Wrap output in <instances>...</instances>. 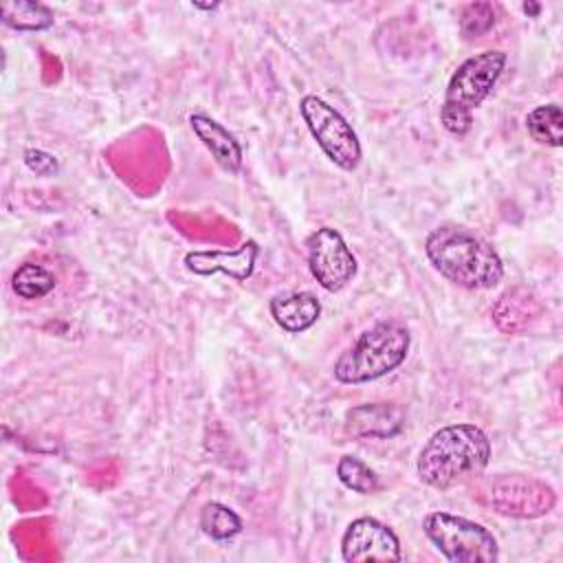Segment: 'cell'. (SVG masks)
Wrapping results in <instances>:
<instances>
[{
  "label": "cell",
  "mask_w": 563,
  "mask_h": 563,
  "mask_svg": "<svg viewBox=\"0 0 563 563\" xmlns=\"http://www.w3.org/2000/svg\"><path fill=\"white\" fill-rule=\"evenodd\" d=\"M339 482L358 495H372L378 490V475L356 455H341L336 462Z\"/></svg>",
  "instance_id": "obj_19"
},
{
  "label": "cell",
  "mask_w": 563,
  "mask_h": 563,
  "mask_svg": "<svg viewBox=\"0 0 563 563\" xmlns=\"http://www.w3.org/2000/svg\"><path fill=\"white\" fill-rule=\"evenodd\" d=\"M310 275L328 292L343 290L356 275V257L343 235L332 227H319L306 240Z\"/></svg>",
  "instance_id": "obj_8"
},
{
  "label": "cell",
  "mask_w": 563,
  "mask_h": 563,
  "mask_svg": "<svg viewBox=\"0 0 563 563\" xmlns=\"http://www.w3.org/2000/svg\"><path fill=\"white\" fill-rule=\"evenodd\" d=\"M0 20L13 31H44L55 22L53 11L33 0H7L0 4Z\"/></svg>",
  "instance_id": "obj_15"
},
{
  "label": "cell",
  "mask_w": 563,
  "mask_h": 563,
  "mask_svg": "<svg viewBox=\"0 0 563 563\" xmlns=\"http://www.w3.org/2000/svg\"><path fill=\"white\" fill-rule=\"evenodd\" d=\"M490 462V440L473 422L440 427L422 444L416 473L418 479L435 490H449L468 477H477Z\"/></svg>",
  "instance_id": "obj_1"
},
{
  "label": "cell",
  "mask_w": 563,
  "mask_h": 563,
  "mask_svg": "<svg viewBox=\"0 0 563 563\" xmlns=\"http://www.w3.org/2000/svg\"><path fill=\"white\" fill-rule=\"evenodd\" d=\"M299 114L317 145L336 167L343 172H354L358 167L363 156L361 141L352 123H347L334 106L317 95H303L299 99Z\"/></svg>",
  "instance_id": "obj_7"
},
{
  "label": "cell",
  "mask_w": 563,
  "mask_h": 563,
  "mask_svg": "<svg viewBox=\"0 0 563 563\" xmlns=\"http://www.w3.org/2000/svg\"><path fill=\"white\" fill-rule=\"evenodd\" d=\"M422 532L451 563H495L499 559L497 537L462 515L433 510L422 519Z\"/></svg>",
  "instance_id": "obj_5"
},
{
  "label": "cell",
  "mask_w": 563,
  "mask_h": 563,
  "mask_svg": "<svg viewBox=\"0 0 563 563\" xmlns=\"http://www.w3.org/2000/svg\"><path fill=\"white\" fill-rule=\"evenodd\" d=\"M55 284V275L46 266L35 262L20 264L11 277V288L22 299H42L48 292H53Z\"/></svg>",
  "instance_id": "obj_18"
},
{
  "label": "cell",
  "mask_w": 563,
  "mask_h": 563,
  "mask_svg": "<svg viewBox=\"0 0 563 563\" xmlns=\"http://www.w3.org/2000/svg\"><path fill=\"white\" fill-rule=\"evenodd\" d=\"M495 24V7L490 2H468L460 13V31L464 40L488 33Z\"/></svg>",
  "instance_id": "obj_20"
},
{
  "label": "cell",
  "mask_w": 563,
  "mask_h": 563,
  "mask_svg": "<svg viewBox=\"0 0 563 563\" xmlns=\"http://www.w3.org/2000/svg\"><path fill=\"white\" fill-rule=\"evenodd\" d=\"M22 158H24V165H26L33 174H37V176L51 178V176H57V174H59V161H57L53 154L44 152V150L29 147V150H24Z\"/></svg>",
  "instance_id": "obj_21"
},
{
  "label": "cell",
  "mask_w": 563,
  "mask_h": 563,
  "mask_svg": "<svg viewBox=\"0 0 563 563\" xmlns=\"http://www.w3.org/2000/svg\"><path fill=\"white\" fill-rule=\"evenodd\" d=\"M402 427L405 411L394 402H363L345 413V431L356 440H387Z\"/></svg>",
  "instance_id": "obj_11"
},
{
  "label": "cell",
  "mask_w": 563,
  "mask_h": 563,
  "mask_svg": "<svg viewBox=\"0 0 563 563\" xmlns=\"http://www.w3.org/2000/svg\"><path fill=\"white\" fill-rule=\"evenodd\" d=\"M411 334L400 321H380L361 332L356 343L339 354L332 374L343 385H361L391 374L409 354Z\"/></svg>",
  "instance_id": "obj_3"
},
{
  "label": "cell",
  "mask_w": 563,
  "mask_h": 563,
  "mask_svg": "<svg viewBox=\"0 0 563 563\" xmlns=\"http://www.w3.org/2000/svg\"><path fill=\"white\" fill-rule=\"evenodd\" d=\"M268 310L273 321L282 330L290 334H299L317 323V319L321 317V301L310 290H297V292L273 297L268 303Z\"/></svg>",
  "instance_id": "obj_14"
},
{
  "label": "cell",
  "mask_w": 563,
  "mask_h": 563,
  "mask_svg": "<svg viewBox=\"0 0 563 563\" xmlns=\"http://www.w3.org/2000/svg\"><path fill=\"white\" fill-rule=\"evenodd\" d=\"M189 128L227 174H238L242 169V145L222 123L205 112H194L189 114Z\"/></svg>",
  "instance_id": "obj_13"
},
{
  "label": "cell",
  "mask_w": 563,
  "mask_h": 563,
  "mask_svg": "<svg viewBox=\"0 0 563 563\" xmlns=\"http://www.w3.org/2000/svg\"><path fill=\"white\" fill-rule=\"evenodd\" d=\"M504 51H484L466 57L451 75L440 108V123L453 136H464L473 128V110L493 92L506 68Z\"/></svg>",
  "instance_id": "obj_4"
},
{
  "label": "cell",
  "mask_w": 563,
  "mask_h": 563,
  "mask_svg": "<svg viewBox=\"0 0 563 563\" xmlns=\"http://www.w3.org/2000/svg\"><path fill=\"white\" fill-rule=\"evenodd\" d=\"M541 301L532 290L523 286H512L495 299L490 317L497 330H501L504 334H523L541 317Z\"/></svg>",
  "instance_id": "obj_12"
},
{
  "label": "cell",
  "mask_w": 563,
  "mask_h": 563,
  "mask_svg": "<svg viewBox=\"0 0 563 563\" xmlns=\"http://www.w3.org/2000/svg\"><path fill=\"white\" fill-rule=\"evenodd\" d=\"M341 559L345 563H398L402 561L400 539L376 517H356L341 537Z\"/></svg>",
  "instance_id": "obj_9"
},
{
  "label": "cell",
  "mask_w": 563,
  "mask_h": 563,
  "mask_svg": "<svg viewBox=\"0 0 563 563\" xmlns=\"http://www.w3.org/2000/svg\"><path fill=\"white\" fill-rule=\"evenodd\" d=\"M260 244L255 240H244L233 251L218 249H196L185 253V266L194 275H229L235 282H246L257 264Z\"/></svg>",
  "instance_id": "obj_10"
},
{
  "label": "cell",
  "mask_w": 563,
  "mask_h": 563,
  "mask_svg": "<svg viewBox=\"0 0 563 563\" xmlns=\"http://www.w3.org/2000/svg\"><path fill=\"white\" fill-rule=\"evenodd\" d=\"M526 130L532 136V141L548 145V147H561L563 145V112L556 103H543L532 108L526 114Z\"/></svg>",
  "instance_id": "obj_16"
},
{
  "label": "cell",
  "mask_w": 563,
  "mask_h": 563,
  "mask_svg": "<svg viewBox=\"0 0 563 563\" xmlns=\"http://www.w3.org/2000/svg\"><path fill=\"white\" fill-rule=\"evenodd\" d=\"M200 530L213 541H229L242 532V517L222 501H207L200 508Z\"/></svg>",
  "instance_id": "obj_17"
},
{
  "label": "cell",
  "mask_w": 563,
  "mask_h": 563,
  "mask_svg": "<svg viewBox=\"0 0 563 563\" xmlns=\"http://www.w3.org/2000/svg\"><path fill=\"white\" fill-rule=\"evenodd\" d=\"M194 9H202V11H213L218 9V2H191Z\"/></svg>",
  "instance_id": "obj_22"
},
{
  "label": "cell",
  "mask_w": 563,
  "mask_h": 563,
  "mask_svg": "<svg viewBox=\"0 0 563 563\" xmlns=\"http://www.w3.org/2000/svg\"><path fill=\"white\" fill-rule=\"evenodd\" d=\"M477 501L501 517L539 519L556 506V493L534 475L501 473L479 486Z\"/></svg>",
  "instance_id": "obj_6"
},
{
  "label": "cell",
  "mask_w": 563,
  "mask_h": 563,
  "mask_svg": "<svg viewBox=\"0 0 563 563\" xmlns=\"http://www.w3.org/2000/svg\"><path fill=\"white\" fill-rule=\"evenodd\" d=\"M424 253L431 266L451 284L466 290H490L504 279L499 253L477 233L442 224L429 231Z\"/></svg>",
  "instance_id": "obj_2"
}]
</instances>
